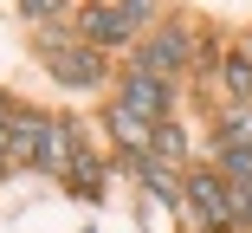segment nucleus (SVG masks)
<instances>
[{"label": "nucleus", "instance_id": "11", "mask_svg": "<svg viewBox=\"0 0 252 233\" xmlns=\"http://www.w3.org/2000/svg\"><path fill=\"white\" fill-rule=\"evenodd\" d=\"M220 136H226V143H239V149H252V104H239V110L226 117V130H220Z\"/></svg>", "mask_w": 252, "mask_h": 233}, {"label": "nucleus", "instance_id": "8", "mask_svg": "<svg viewBox=\"0 0 252 233\" xmlns=\"http://www.w3.org/2000/svg\"><path fill=\"white\" fill-rule=\"evenodd\" d=\"M65 181H71V188H84V195H91V188H97V181H104V162H97L91 149H78V162L65 168Z\"/></svg>", "mask_w": 252, "mask_h": 233}, {"label": "nucleus", "instance_id": "12", "mask_svg": "<svg viewBox=\"0 0 252 233\" xmlns=\"http://www.w3.org/2000/svg\"><path fill=\"white\" fill-rule=\"evenodd\" d=\"M117 13L136 26V20H149V13H156V0H117Z\"/></svg>", "mask_w": 252, "mask_h": 233}, {"label": "nucleus", "instance_id": "14", "mask_svg": "<svg viewBox=\"0 0 252 233\" xmlns=\"http://www.w3.org/2000/svg\"><path fill=\"white\" fill-rule=\"evenodd\" d=\"M0 123H13V110H7V98H0Z\"/></svg>", "mask_w": 252, "mask_h": 233}, {"label": "nucleus", "instance_id": "4", "mask_svg": "<svg viewBox=\"0 0 252 233\" xmlns=\"http://www.w3.org/2000/svg\"><path fill=\"white\" fill-rule=\"evenodd\" d=\"M168 98H175V91H168L162 78H149V71H129L117 104H123L129 117H142V123H168Z\"/></svg>", "mask_w": 252, "mask_h": 233}, {"label": "nucleus", "instance_id": "13", "mask_svg": "<svg viewBox=\"0 0 252 233\" xmlns=\"http://www.w3.org/2000/svg\"><path fill=\"white\" fill-rule=\"evenodd\" d=\"M52 7H59V0H20V13H26V20H45Z\"/></svg>", "mask_w": 252, "mask_h": 233}, {"label": "nucleus", "instance_id": "1", "mask_svg": "<svg viewBox=\"0 0 252 233\" xmlns=\"http://www.w3.org/2000/svg\"><path fill=\"white\" fill-rule=\"evenodd\" d=\"M39 52H45V65H52V78L59 84H71V91H84V84H97L104 78V52H97V45H71L65 33H45L39 39Z\"/></svg>", "mask_w": 252, "mask_h": 233}, {"label": "nucleus", "instance_id": "5", "mask_svg": "<svg viewBox=\"0 0 252 233\" xmlns=\"http://www.w3.org/2000/svg\"><path fill=\"white\" fill-rule=\"evenodd\" d=\"M78 33L97 39V45H129V39H136V26H129L117 7H84V13H78Z\"/></svg>", "mask_w": 252, "mask_h": 233}, {"label": "nucleus", "instance_id": "2", "mask_svg": "<svg viewBox=\"0 0 252 233\" xmlns=\"http://www.w3.org/2000/svg\"><path fill=\"white\" fill-rule=\"evenodd\" d=\"M200 52V45L188 39V26H162L156 39H142L136 45V71H149V78H162V84H175L181 71H188V59Z\"/></svg>", "mask_w": 252, "mask_h": 233}, {"label": "nucleus", "instance_id": "3", "mask_svg": "<svg viewBox=\"0 0 252 233\" xmlns=\"http://www.w3.org/2000/svg\"><path fill=\"white\" fill-rule=\"evenodd\" d=\"M188 207L207 220L214 233H233V227H239V214H233V181L214 175V168H194V175H188Z\"/></svg>", "mask_w": 252, "mask_h": 233}, {"label": "nucleus", "instance_id": "10", "mask_svg": "<svg viewBox=\"0 0 252 233\" xmlns=\"http://www.w3.org/2000/svg\"><path fill=\"white\" fill-rule=\"evenodd\" d=\"M226 91H233L239 104H252V59H239V52L226 59Z\"/></svg>", "mask_w": 252, "mask_h": 233}, {"label": "nucleus", "instance_id": "7", "mask_svg": "<svg viewBox=\"0 0 252 233\" xmlns=\"http://www.w3.org/2000/svg\"><path fill=\"white\" fill-rule=\"evenodd\" d=\"M7 130H13V162H26V156L39 162V149H45V136H52V123H45V117H13Z\"/></svg>", "mask_w": 252, "mask_h": 233}, {"label": "nucleus", "instance_id": "6", "mask_svg": "<svg viewBox=\"0 0 252 233\" xmlns=\"http://www.w3.org/2000/svg\"><path fill=\"white\" fill-rule=\"evenodd\" d=\"M110 136L129 149V156H149L156 149V123H142V117H129L123 104H110Z\"/></svg>", "mask_w": 252, "mask_h": 233}, {"label": "nucleus", "instance_id": "9", "mask_svg": "<svg viewBox=\"0 0 252 233\" xmlns=\"http://www.w3.org/2000/svg\"><path fill=\"white\" fill-rule=\"evenodd\" d=\"M149 156H156V162H181L188 156V136L175 123H156V149H149Z\"/></svg>", "mask_w": 252, "mask_h": 233}]
</instances>
